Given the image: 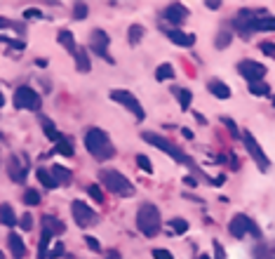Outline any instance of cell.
Returning <instances> with one entry per match:
<instances>
[{"label": "cell", "instance_id": "obj_1", "mask_svg": "<svg viewBox=\"0 0 275 259\" xmlns=\"http://www.w3.org/2000/svg\"><path fill=\"white\" fill-rule=\"evenodd\" d=\"M85 149L92 153L97 160H109L116 156V146L111 144L109 135L99 127H89L85 132Z\"/></svg>", "mask_w": 275, "mask_h": 259}, {"label": "cell", "instance_id": "obj_2", "mask_svg": "<svg viewBox=\"0 0 275 259\" xmlns=\"http://www.w3.org/2000/svg\"><path fill=\"white\" fill-rule=\"evenodd\" d=\"M160 224H162V219H160L158 208L151 205V203H144V205L139 208V212H137V229L141 231L144 236L153 238V236H158Z\"/></svg>", "mask_w": 275, "mask_h": 259}, {"label": "cell", "instance_id": "obj_3", "mask_svg": "<svg viewBox=\"0 0 275 259\" xmlns=\"http://www.w3.org/2000/svg\"><path fill=\"white\" fill-rule=\"evenodd\" d=\"M99 179H102V186L106 191L116 196H132L134 193V186H132V181L125 177L123 172H118V170H102L99 172Z\"/></svg>", "mask_w": 275, "mask_h": 259}, {"label": "cell", "instance_id": "obj_4", "mask_svg": "<svg viewBox=\"0 0 275 259\" xmlns=\"http://www.w3.org/2000/svg\"><path fill=\"white\" fill-rule=\"evenodd\" d=\"M141 139H144V142H148L151 146H155V149H160V151H165L167 156H172V158L176 160V163H181V165H189V163H191V158L184 151H181L179 146H174L172 142H167L165 137H160V135H155V132H144V135H141Z\"/></svg>", "mask_w": 275, "mask_h": 259}, {"label": "cell", "instance_id": "obj_5", "mask_svg": "<svg viewBox=\"0 0 275 259\" xmlns=\"http://www.w3.org/2000/svg\"><path fill=\"white\" fill-rule=\"evenodd\" d=\"M40 94L29 85H22L15 90V106L24 108V111H40Z\"/></svg>", "mask_w": 275, "mask_h": 259}, {"label": "cell", "instance_id": "obj_6", "mask_svg": "<svg viewBox=\"0 0 275 259\" xmlns=\"http://www.w3.org/2000/svg\"><path fill=\"white\" fill-rule=\"evenodd\" d=\"M228 231H231L233 238H242V236H247V233H252L254 238L261 236L259 226L252 222V217H247V215H235L233 217L231 224H228Z\"/></svg>", "mask_w": 275, "mask_h": 259}, {"label": "cell", "instance_id": "obj_7", "mask_svg": "<svg viewBox=\"0 0 275 259\" xmlns=\"http://www.w3.org/2000/svg\"><path fill=\"white\" fill-rule=\"evenodd\" d=\"M71 212H73V222L78 224V226H82V229L97 224V219H99V215H97L95 210L82 201H73L71 203Z\"/></svg>", "mask_w": 275, "mask_h": 259}, {"label": "cell", "instance_id": "obj_8", "mask_svg": "<svg viewBox=\"0 0 275 259\" xmlns=\"http://www.w3.org/2000/svg\"><path fill=\"white\" fill-rule=\"evenodd\" d=\"M111 99L118 101V104H123L127 111H132V113H134V118L144 120V115H146L144 113V106L139 104V99L132 92H127V90H113V92H111Z\"/></svg>", "mask_w": 275, "mask_h": 259}, {"label": "cell", "instance_id": "obj_9", "mask_svg": "<svg viewBox=\"0 0 275 259\" xmlns=\"http://www.w3.org/2000/svg\"><path fill=\"white\" fill-rule=\"evenodd\" d=\"M109 45H111V38L106 36V31H102V29L92 31V36H89V50L95 52V54H99L102 59H106V61L113 64V57H111L109 50H106Z\"/></svg>", "mask_w": 275, "mask_h": 259}, {"label": "cell", "instance_id": "obj_10", "mask_svg": "<svg viewBox=\"0 0 275 259\" xmlns=\"http://www.w3.org/2000/svg\"><path fill=\"white\" fill-rule=\"evenodd\" d=\"M263 12V10H261ZM259 10H240L238 17L233 19V24H235V29L240 31V36H249V33H254V22H256V17L261 15Z\"/></svg>", "mask_w": 275, "mask_h": 259}, {"label": "cell", "instance_id": "obj_11", "mask_svg": "<svg viewBox=\"0 0 275 259\" xmlns=\"http://www.w3.org/2000/svg\"><path fill=\"white\" fill-rule=\"evenodd\" d=\"M238 71L245 76L249 83H263V76H266V66H261L259 61H252V59H242L238 64Z\"/></svg>", "mask_w": 275, "mask_h": 259}, {"label": "cell", "instance_id": "obj_12", "mask_svg": "<svg viewBox=\"0 0 275 259\" xmlns=\"http://www.w3.org/2000/svg\"><path fill=\"white\" fill-rule=\"evenodd\" d=\"M242 142H245L247 151H249V156L254 158V163H256L261 170H268V158H266V153L261 151V146L256 144V139H254L249 132H242Z\"/></svg>", "mask_w": 275, "mask_h": 259}, {"label": "cell", "instance_id": "obj_13", "mask_svg": "<svg viewBox=\"0 0 275 259\" xmlns=\"http://www.w3.org/2000/svg\"><path fill=\"white\" fill-rule=\"evenodd\" d=\"M165 17H167V22L181 24L186 17H189V10L184 8L181 3H172V5H167V8H165Z\"/></svg>", "mask_w": 275, "mask_h": 259}, {"label": "cell", "instance_id": "obj_14", "mask_svg": "<svg viewBox=\"0 0 275 259\" xmlns=\"http://www.w3.org/2000/svg\"><path fill=\"white\" fill-rule=\"evenodd\" d=\"M8 243H10V250L15 254L17 259H24L26 257V245H24L22 236H17V233H10L8 236Z\"/></svg>", "mask_w": 275, "mask_h": 259}, {"label": "cell", "instance_id": "obj_15", "mask_svg": "<svg viewBox=\"0 0 275 259\" xmlns=\"http://www.w3.org/2000/svg\"><path fill=\"white\" fill-rule=\"evenodd\" d=\"M167 36H169V40H172V43L181 45V47H191V45L196 43V38L189 36V33H184V31H179V29L167 31Z\"/></svg>", "mask_w": 275, "mask_h": 259}, {"label": "cell", "instance_id": "obj_16", "mask_svg": "<svg viewBox=\"0 0 275 259\" xmlns=\"http://www.w3.org/2000/svg\"><path fill=\"white\" fill-rule=\"evenodd\" d=\"M50 174H52V179L57 181V186H66V184L71 181V170L64 165H54L50 170Z\"/></svg>", "mask_w": 275, "mask_h": 259}, {"label": "cell", "instance_id": "obj_17", "mask_svg": "<svg viewBox=\"0 0 275 259\" xmlns=\"http://www.w3.org/2000/svg\"><path fill=\"white\" fill-rule=\"evenodd\" d=\"M207 90H210L217 99H228L231 97V87L224 85L221 80H210V85H207Z\"/></svg>", "mask_w": 275, "mask_h": 259}, {"label": "cell", "instance_id": "obj_18", "mask_svg": "<svg viewBox=\"0 0 275 259\" xmlns=\"http://www.w3.org/2000/svg\"><path fill=\"white\" fill-rule=\"evenodd\" d=\"M43 229H45V231H50L52 236H54V233H64V224L59 222L57 217L45 215V217H43Z\"/></svg>", "mask_w": 275, "mask_h": 259}, {"label": "cell", "instance_id": "obj_19", "mask_svg": "<svg viewBox=\"0 0 275 259\" xmlns=\"http://www.w3.org/2000/svg\"><path fill=\"white\" fill-rule=\"evenodd\" d=\"M10 177H12V181H26V167L19 163L17 158H12V165H10Z\"/></svg>", "mask_w": 275, "mask_h": 259}, {"label": "cell", "instance_id": "obj_20", "mask_svg": "<svg viewBox=\"0 0 275 259\" xmlns=\"http://www.w3.org/2000/svg\"><path fill=\"white\" fill-rule=\"evenodd\" d=\"M0 224H5V226H15L17 224V215L10 205H0Z\"/></svg>", "mask_w": 275, "mask_h": 259}, {"label": "cell", "instance_id": "obj_21", "mask_svg": "<svg viewBox=\"0 0 275 259\" xmlns=\"http://www.w3.org/2000/svg\"><path fill=\"white\" fill-rule=\"evenodd\" d=\"M59 43L64 45L66 47V52H75V47H78V45H75V38H73V33L71 31H59Z\"/></svg>", "mask_w": 275, "mask_h": 259}, {"label": "cell", "instance_id": "obj_22", "mask_svg": "<svg viewBox=\"0 0 275 259\" xmlns=\"http://www.w3.org/2000/svg\"><path fill=\"white\" fill-rule=\"evenodd\" d=\"M174 94H176V99H179L181 108L186 111V108L191 106V101H193V94H191L189 90H184V87H174Z\"/></svg>", "mask_w": 275, "mask_h": 259}, {"label": "cell", "instance_id": "obj_23", "mask_svg": "<svg viewBox=\"0 0 275 259\" xmlns=\"http://www.w3.org/2000/svg\"><path fill=\"white\" fill-rule=\"evenodd\" d=\"M75 59H78V71H82V73H87L89 71V59H87V52L82 50V47H75Z\"/></svg>", "mask_w": 275, "mask_h": 259}, {"label": "cell", "instance_id": "obj_24", "mask_svg": "<svg viewBox=\"0 0 275 259\" xmlns=\"http://www.w3.org/2000/svg\"><path fill=\"white\" fill-rule=\"evenodd\" d=\"M38 179H40V184H43L45 188H54L57 186V181L52 179V174H50V170H45V167H38Z\"/></svg>", "mask_w": 275, "mask_h": 259}, {"label": "cell", "instance_id": "obj_25", "mask_svg": "<svg viewBox=\"0 0 275 259\" xmlns=\"http://www.w3.org/2000/svg\"><path fill=\"white\" fill-rule=\"evenodd\" d=\"M155 78H158V80H172L174 78L172 64H160L158 69H155Z\"/></svg>", "mask_w": 275, "mask_h": 259}, {"label": "cell", "instance_id": "obj_26", "mask_svg": "<svg viewBox=\"0 0 275 259\" xmlns=\"http://www.w3.org/2000/svg\"><path fill=\"white\" fill-rule=\"evenodd\" d=\"M57 151L61 153V156H66V158H71L73 153H75V149H73V144H71V142H68V139H66V137H61V139H59V142H57Z\"/></svg>", "mask_w": 275, "mask_h": 259}, {"label": "cell", "instance_id": "obj_27", "mask_svg": "<svg viewBox=\"0 0 275 259\" xmlns=\"http://www.w3.org/2000/svg\"><path fill=\"white\" fill-rule=\"evenodd\" d=\"M249 92L256 94V97H268L270 94V87L266 83H249Z\"/></svg>", "mask_w": 275, "mask_h": 259}, {"label": "cell", "instance_id": "obj_28", "mask_svg": "<svg viewBox=\"0 0 275 259\" xmlns=\"http://www.w3.org/2000/svg\"><path fill=\"white\" fill-rule=\"evenodd\" d=\"M169 226H172L174 233H186V231H189V222H186V219H181V217L169 219Z\"/></svg>", "mask_w": 275, "mask_h": 259}, {"label": "cell", "instance_id": "obj_29", "mask_svg": "<svg viewBox=\"0 0 275 259\" xmlns=\"http://www.w3.org/2000/svg\"><path fill=\"white\" fill-rule=\"evenodd\" d=\"M43 130H45V135H47V137H50L54 144H57L59 139H61V135L57 132V127H52V122L47 120V118H43Z\"/></svg>", "mask_w": 275, "mask_h": 259}, {"label": "cell", "instance_id": "obj_30", "mask_svg": "<svg viewBox=\"0 0 275 259\" xmlns=\"http://www.w3.org/2000/svg\"><path fill=\"white\" fill-rule=\"evenodd\" d=\"M231 40H233L231 31H219V33H217V47H219V50L228 47V45H231Z\"/></svg>", "mask_w": 275, "mask_h": 259}, {"label": "cell", "instance_id": "obj_31", "mask_svg": "<svg viewBox=\"0 0 275 259\" xmlns=\"http://www.w3.org/2000/svg\"><path fill=\"white\" fill-rule=\"evenodd\" d=\"M141 36H144V29H141L139 24L130 26V33H127V38H130V43H132V45H137L139 40H141Z\"/></svg>", "mask_w": 275, "mask_h": 259}, {"label": "cell", "instance_id": "obj_32", "mask_svg": "<svg viewBox=\"0 0 275 259\" xmlns=\"http://www.w3.org/2000/svg\"><path fill=\"white\" fill-rule=\"evenodd\" d=\"M87 193H89V198H95L97 203H104L106 198H104V191L99 184H92V186H87Z\"/></svg>", "mask_w": 275, "mask_h": 259}, {"label": "cell", "instance_id": "obj_33", "mask_svg": "<svg viewBox=\"0 0 275 259\" xmlns=\"http://www.w3.org/2000/svg\"><path fill=\"white\" fill-rule=\"evenodd\" d=\"M24 203H26V205H38V203H40V193H38L36 188H29V191L24 193Z\"/></svg>", "mask_w": 275, "mask_h": 259}, {"label": "cell", "instance_id": "obj_34", "mask_svg": "<svg viewBox=\"0 0 275 259\" xmlns=\"http://www.w3.org/2000/svg\"><path fill=\"white\" fill-rule=\"evenodd\" d=\"M59 257H64V245H61V243H54V247L47 252V257H45V259H59Z\"/></svg>", "mask_w": 275, "mask_h": 259}, {"label": "cell", "instance_id": "obj_35", "mask_svg": "<svg viewBox=\"0 0 275 259\" xmlns=\"http://www.w3.org/2000/svg\"><path fill=\"white\" fill-rule=\"evenodd\" d=\"M221 122H224L226 127H228V132H231L233 137H240V130L235 127V122H233V118H228V115H224V118H221Z\"/></svg>", "mask_w": 275, "mask_h": 259}, {"label": "cell", "instance_id": "obj_36", "mask_svg": "<svg viewBox=\"0 0 275 259\" xmlns=\"http://www.w3.org/2000/svg\"><path fill=\"white\" fill-rule=\"evenodd\" d=\"M137 165L141 167V170H144V172H148V174L153 172V165H151V160L146 158V156H137Z\"/></svg>", "mask_w": 275, "mask_h": 259}, {"label": "cell", "instance_id": "obj_37", "mask_svg": "<svg viewBox=\"0 0 275 259\" xmlns=\"http://www.w3.org/2000/svg\"><path fill=\"white\" fill-rule=\"evenodd\" d=\"M151 254H153V259H174L172 252H169V250H162V247H155Z\"/></svg>", "mask_w": 275, "mask_h": 259}, {"label": "cell", "instance_id": "obj_38", "mask_svg": "<svg viewBox=\"0 0 275 259\" xmlns=\"http://www.w3.org/2000/svg\"><path fill=\"white\" fill-rule=\"evenodd\" d=\"M73 17H75V19H85L87 17V5L85 3H78V5L73 8Z\"/></svg>", "mask_w": 275, "mask_h": 259}, {"label": "cell", "instance_id": "obj_39", "mask_svg": "<svg viewBox=\"0 0 275 259\" xmlns=\"http://www.w3.org/2000/svg\"><path fill=\"white\" fill-rule=\"evenodd\" d=\"M85 243H87V247H92L95 252L102 250V245H99V240H97V238H92V236H85Z\"/></svg>", "mask_w": 275, "mask_h": 259}, {"label": "cell", "instance_id": "obj_40", "mask_svg": "<svg viewBox=\"0 0 275 259\" xmlns=\"http://www.w3.org/2000/svg\"><path fill=\"white\" fill-rule=\"evenodd\" d=\"M19 224H22V229L29 231L31 226H33V217L31 215H22V219H19Z\"/></svg>", "mask_w": 275, "mask_h": 259}, {"label": "cell", "instance_id": "obj_41", "mask_svg": "<svg viewBox=\"0 0 275 259\" xmlns=\"http://www.w3.org/2000/svg\"><path fill=\"white\" fill-rule=\"evenodd\" d=\"M24 17H26V19H40V17H43V12H40V10H26V12H24Z\"/></svg>", "mask_w": 275, "mask_h": 259}, {"label": "cell", "instance_id": "obj_42", "mask_svg": "<svg viewBox=\"0 0 275 259\" xmlns=\"http://www.w3.org/2000/svg\"><path fill=\"white\" fill-rule=\"evenodd\" d=\"M214 252H217V259H226V252H224V247H221L219 240H214Z\"/></svg>", "mask_w": 275, "mask_h": 259}, {"label": "cell", "instance_id": "obj_43", "mask_svg": "<svg viewBox=\"0 0 275 259\" xmlns=\"http://www.w3.org/2000/svg\"><path fill=\"white\" fill-rule=\"evenodd\" d=\"M261 50H263V54H268V57H273V54H275L273 43H261Z\"/></svg>", "mask_w": 275, "mask_h": 259}, {"label": "cell", "instance_id": "obj_44", "mask_svg": "<svg viewBox=\"0 0 275 259\" xmlns=\"http://www.w3.org/2000/svg\"><path fill=\"white\" fill-rule=\"evenodd\" d=\"M205 5H207L210 10H219V8H221V3H217V0H207Z\"/></svg>", "mask_w": 275, "mask_h": 259}, {"label": "cell", "instance_id": "obj_45", "mask_svg": "<svg viewBox=\"0 0 275 259\" xmlns=\"http://www.w3.org/2000/svg\"><path fill=\"white\" fill-rule=\"evenodd\" d=\"M106 259H123V257H120V252L118 250H111L109 254H106Z\"/></svg>", "mask_w": 275, "mask_h": 259}, {"label": "cell", "instance_id": "obj_46", "mask_svg": "<svg viewBox=\"0 0 275 259\" xmlns=\"http://www.w3.org/2000/svg\"><path fill=\"white\" fill-rule=\"evenodd\" d=\"M181 135H184V137H186V139H193V132H191V130H186V127L181 130Z\"/></svg>", "mask_w": 275, "mask_h": 259}, {"label": "cell", "instance_id": "obj_47", "mask_svg": "<svg viewBox=\"0 0 275 259\" xmlns=\"http://www.w3.org/2000/svg\"><path fill=\"white\" fill-rule=\"evenodd\" d=\"M184 181H186L189 186H196V179H193V177H186V179H184Z\"/></svg>", "mask_w": 275, "mask_h": 259}, {"label": "cell", "instance_id": "obj_48", "mask_svg": "<svg viewBox=\"0 0 275 259\" xmlns=\"http://www.w3.org/2000/svg\"><path fill=\"white\" fill-rule=\"evenodd\" d=\"M3 26H10V22H8V19H0V29H3Z\"/></svg>", "mask_w": 275, "mask_h": 259}, {"label": "cell", "instance_id": "obj_49", "mask_svg": "<svg viewBox=\"0 0 275 259\" xmlns=\"http://www.w3.org/2000/svg\"><path fill=\"white\" fill-rule=\"evenodd\" d=\"M200 259H210V257H207V254H203V257H200Z\"/></svg>", "mask_w": 275, "mask_h": 259}]
</instances>
